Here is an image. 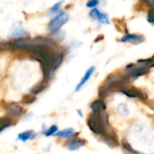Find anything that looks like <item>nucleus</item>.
I'll list each match as a JSON object with an SVG mask.
<instances>
[{"instance_id":"1","label":"nucleus","mask_w":154,"mask_h":154,"mask_svg":"<svg viewBox=\"0 0 154 154\" xmlns=\"http://www.w3.org/2000/svg\"><path fill=\"white\" fill-rule=\"evenodd\" d=\"M52 46L32 47L28 49L31 56L41 62L45 79H49L63 60V53Z\"/></svg>"},{"instance_id":"2","label":"nucleus","mask_w":154,"mask_h":154,"mask_svg":"<svg viewBox=\"0 0 154 154\" xmlns=\"http://www.w3.org/2000/svg\"><path fill=\"white\" fill-rule=\"evenodd\" d=\"M128 81H129V78L126 75L125 76L117 75V74L110 75L106 79L105 83L99 88V90H98L99 97L105 98L112 92H114L116 90L118 91L120 88L125 87L127 85Z\"/></svg>"},{"instance_id":"3","label":"nucleus","mask_w":154,"mask_h":154,"mask_svg":"<svg viewBox=\"0 0 154 154\" xmlns=\"http://www.w3.org/2000/svg\"><path fill=\"white\" fill-rule=\"evenodd\" d=\"M88 128L96 134H104L108 127V116L105 112L95 113L92 112L87 120Z\"/></svg>"},{"instance_id":"4","label":"nucleus","mask_w":154,"mask_h":154,"mask_svg":"<svg viewBox=\"0 0 154 154\" xmlns=\"http://www.w3.org/2000/svg\"><path fill=\"white\" fill-rule=\"evenodd\" d=\"M69 20V15L66 13H60L55 18H53L49 23V29L51 32H55L60 30V28L64 25Z\"/></svg>"},{"instance_id":"5","label":"nucleus","mask_w":154,"mask_h":154,"mask_svg":"<svg viewBox=\"0 0 154 154\" xmlns=\"http://www.w3.org/2000/svg\"><path fill=\"white\" fill-rule=\"evenodd\" d=\"M5 109L7 113V116L13 119L20 117L23 114V107L17 103H8L5 105Z\"/></svg>"},{"instance_id":"6","label":"nucleus","mask_w":154,"mask_h":154,"mask_svg":"<svg viewBox=\"0 0 154 154\" xmlns=\"http://www.w3.org/2000/svg\"><path fill=\"white\" fill-rule=\"evenodd\" d=\"M103 141L111 148H116L119 146V140L116 134L113 130H106V132L101 135Z\"/></svg>"},{"instance_id":"7","label":"nucleus","mask_w":154,"mask_h":154,"mask_svg":"<svg viewBox=\"0 0 154 154\" xmlns=\"http://www.w3.org/2000/svg\"><path fill=\"white\" fill-rule=\"evenodd\" d=\"M118 91L131 98H142V99L146 98V95L143 91H141L135 88H130V87L125 86V87L120 88Z\"/></svg>"},{"instance_id":"8","label":"nucleus","mask_w":154,"mask_h":154,"mask_svg":"<svg viewBox=\"0 0 154 154\" xmlns=\"http://www.w3.org/2000/svg\"><path fill=\"white\" fill-rule=\"evenodd\" d=\"M87 142L84 139H79V138H72L67 142L66 148L69 151H77L80 149L81 147L85 146Z\"/></svg>"},{"instance_id":"9","label":"nucleus","mask_w":154,"mask_h":154,"mask_svg":"<svg viewBox=\"0 0 154 154\" xmlns=\"http://www.w3.org/2000/svg\"><path fill=\"white\" fill-rule=\"evenodd\" d=\"M90 16L96 20H97L100 23H106L108 24L109 23V19H108V16L106 14H104V13H101L99 10L94 8L91 12H90Z\"/></svg>"},{"instance_id":"10","label":"nucleus","mask_w":154,"mask_h":154,"mask_svg":"<svg viewBox=\"0 0 154 154\" xmlns=\"http://www.w3.org/2000/svg\"><path fill=\"white\" fill-rule=\"evenodd\" d=\"M121 41L123 42H132V43H134V44H138V43H141L144 41V38L143 36L142 35H138V34H132V33H126L125 35H124L121 39Z\"/></svg>"},{"instance_id":"11","label":"nucleus","mask_w":154,"mask_h":154,"mask_svg":"<svg viewBox=\"0 0 154 154\" xmlns=\"http://www.w3.org/2000/svg\"><path fill=\"white\" fill-rule=\"evenodd\" d=\"M90 108H91L92 112L102 113L106 110V103L102 99H97V100L93 101L90 104Z\"/></svg>"},{"instance_id":"12","label":"nucleus","mask_w":154,"mask_h":154,"mask_svg":"<svg viewBox=\"0 0 154 154\" xmlns=\"http://www.w3.org/2000/svg\"><path fill=\"white\" fill-rule=\"evenodd\" d=\"M94 71H95V67H90L87 71H86V73H85V75H84V77L81 79V80L79 81V83L78 84V86L76 87V91L78 92V91H79L82 88H83V86L88 81V79L91 78V76H92V74L94 73Z\"/></svg>"},{"instance_id":"13","label":"nucleus","mask_w":154,"mask_h":154,"mask_svg":"<svg viewBox=\"0 0 154 154\" xmlns=\"http://www.w3.org/2000/svg\"><path fill=\"white\" fill-rule=\"evenodd\" d=\"M79 133H76L75 130L73 128H66L60 131H58L54 136L57 137H61V138H73L74 136H76Z\"/></svg>"},{"instance_id":"14","label":"nucleus","mask_w":154,"mask_h":154,"mask_svg":"<svg viewBox=\"0 0 154 154\" xmlns=\"http://www.w3.org/2000/svg\"><path fill=\"white\" fill-rule=\"evenodd\" d=\"M35 137H36V134L33 131L27 130V131H24L23 133H20L17 136V140L24 143V142H27L30 140H33Z\"/></svg>"},{"instance_id":"15","label":"nucleus","mask_w":154,"mask_h":154,"mask_svg":"<svg viewBox=\"0 0 154 154\" xmlns=\"http://www.w3.org/2000/svg\"><path fill=\"white\" fill-rule=\"evenodd\" d=\"M47 86H48V79H43L42 81H41V82H39L37 85H35L32 89H31V94H32V95H37V94H39V93H41V92H42L46 88H47Z\"/></svg>"},{"instance_id":"16","label":"nucleus","mask_w":154,"mask_h":154,"mask_svg":"<svg viewBox=\"0 0 154 154\" xmlns=\"http://www.w3.org/2000/svg\"><path fill=\"white\" fill-rule=\"evenodd\" d=\"M12 124H13V118L9 117L8 116L0 117V132L9 127Z\"/></svg>"},{"instance_id":"17","label":"nucleus","mask_w":154,"mask_h":154,"mask_svg":"<svg viewBox=\"0 0 154 154\" xmlns=\"http://www.w3.org/2000/svg\"><path fill=\"white\" fill-rule=\"evenodd\" d=\"M36 100V97L34 95L32 94H28V95H24L22 98V103L24 105H31L32 104L34 101Z\"/></svg>"},{"instance_id":"18","label":"nucleus","mask_w":154,"mask_h":154,"mask_svg":"<svg viewBox=\"0 0 154 154\" xmlns=\"http://www.w3.org/2000/svg\"><path fill=\"white\" fill-rule=\"evenodd\" d=\"M57 132H58V126L54 125H51V127H49L47 130H45L43 134H44L45 136L49 137V136L54 135Z\"/></svg>"},{"instance_id":"19","label":"nucleus","mask_w":154,"mask_h":154,"mask_svg":"<svg viewBox=\"0 0 154 154\" xmlns=\"http://www.w3.org/2000/svg\"><path fill=\"white\" fill-rule=\"evenodd\" d=\"M123 147H124V149H125V150H126V151L130 152L132 154H139V152H137L135 150L132 149L131 145H130L128 143H126V142H124V143H123Z\"/></svg>"},{"instance_id":"20","label":"nucleus","mask_w":154,"mask_h":154,"mask_svg":"<svg viewBox=\"0 0 154 154\" xmlns=\"http://www.w3.org/2000/svg\"><path fill=\"white\" fill-rule=\"evenodd\" d=\"M147 20L149 23H153L154 24V9L151 8L149 11H148V17H147Z\"/></svg>"},{"instance_id":"21","label":"nucleus","mask_w":154,"mask_h":154,"mask_svg":"<svg viewBox=\"0 0 154 154\" xmlns=\"http://www.w3.org/2000/svg\"><path fill=\"white\" fill-rule=\"evenodd\" d=\"M99 4V0H88V2L87 3V7L88 8H94L96 7L97 5Z\"/></svg>"},{"instance_id":"22","label":"nucleus","mask_w":154,"mask_h":154,"mask_svg":"<svg viewBox=\"0 0 154 154\" xmlns=\"http://www.w3.org/2000/svg\"><path fill=\"white\" fill-rule=\"evenodd\" d=\"M61 4H62V1H60V2H59V3H57V4H55V5L51 8V13H58V11L60 10V6H61Z\"/></svg>"},{"instance_id":"23","label":"nucleus","mask_w":154,"mask_h":154,"mask_svg":"<svg viewBox=\"0 0 154 154\" xmlns=\"http://www.w3.org/2000/svg\"><path fill=\"white\" fill-rule=\"evenodd\" d=\"M24 33V31L23 28H18V29H15L13 32V35L15 36V37H18V36H22L23 34Z\"/></svg>"},{"instance_id":"24","label":"nucleus","mask_w":154,"mask_h":154,"mask_svg":"<svg viewBox=\"0 0 154 154\" xmlns=\"http://www.w3.org/2000/svg\"><path fill=\"white\" fill-rule=\"evenodd\" d=\"M143 2H145L147 5H149L151 6V8L154 9V0H143Z\"/></svg>"},{"instance_id":"25","label":"nucleus","mask_w":154,"mask_h":154,"mask_svg":"<svg viewBox=\"0 0 154 154\" xmlns=\"http://www.w3.org/2000/svg\"><path fill=\"white\" fill-rule=\"evenodd\" d=\"M78 114H79L80 116H83V115L81 114V111H80V110H78Z\"/></svg>"},{"instance_id":"26","label":"nucleus","mask_w":154,"mask_h":154,"mask_svg":"<svg viewBox=\"0 0 154 154\" xmlns=\"http://www.w3.org/2000/svg\"><path fill=\"white\" fill-rule=\"evenodd\" d=\"M152 59H153V60H154V56H153V57H152Z\"/></svg>"}]
</instances>
